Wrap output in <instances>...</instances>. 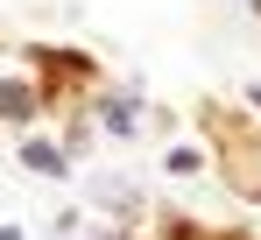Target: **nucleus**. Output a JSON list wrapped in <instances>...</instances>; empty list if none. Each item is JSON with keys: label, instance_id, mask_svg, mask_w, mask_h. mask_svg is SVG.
I'll return each instance as SVG.
<instances>
[{"label": "nucleus", "instance_id": "1", "mask_svg": "<svg viewBox=\"0 0 261 240\" xmlns=\"http://www.w3.org/2000/svg\"><path fill=\"white\" fill-rule=\"evenodd\" d=\"M36 106H43V92L21 78H0V120H36Z\"/></svg>", "mask_w": 261, "mask_h": 240}, {"label": "nucleus", "instance_id": "2", "mask_svg": "<svg viewBox=\"0 0 261 240\" xmlns=\"http://www.w3.org/2000/svg\"><path fill=\"white\" fill-rule=\"evenodd\" d=\"M99 120H106V134H134V127H141L134 92H106V99H99Z\"/></svg>", "mask_w": 261, "mask_h": 240}, {"label": "nucleus", "instance_id": "3", "mask_svg": "<svg viewBox=\"0 0 261 240\" xmlns=\"http://www.w3.org/2000/svg\"><path fill=\"white\" fill-rule=\"evenodd\" d=\"M21 170H36V177H71V156H64L57 141H21Z\"/></svg>", "mask_w": 261, "mask_h": 240}, {"label": "nucleus", "instance_id": "4", "mask_svg": "<svg viewBox=\"0 0 261 240\" xmlns=\"http://www.w3.org/2000/svg\"><path fill=\"white\" fill-rule=\"evenodd\" d=\"M92 198H99V205H113L120 219L134 212V191H127V184H113V177H92Z\"/></svg>", "mask_w": 261, "mask_h": 240}, {"label": "nucleus", "instance_id": "5", "mask_svg": "<svg viewBox=\"0 0 261 240\" xmlns=\"http://www.w3.org/2000/svg\"><path fill=\"white\" fill-rule=\"evenodd\" d=\"M198 162H205L198 149H170V177H198Z\"/></svg>", "mask_w": 261, "mask_h": 240}, {"label": "nucleus", "instance_id": "6", "mask_svg": "<svg viewBox=\"0 0 261 240\" xmlns=\"http://www.w3.org/2000/svg\"><path fill=\"white\" fill-rule=\"evenodd\" d=\"M176 240H219V233H198V226H184V233H176Z\"/></svg>", "mask_w": 261, "mask_h": 240}, {"label": "nucleus", "instance_id": "7", "mask_svg": "<svg viewBox=\"0 0 261 240\" xmlns=\"http://www.w3.org/2000/svg\"><path fill=\"white\" fill-rule=\"evenodd\" d=\"M0 240H29V233H21V226H0Z\"/></svg>", "mask_w": 261, "mask_h": 240}, {"label": "nucleus", "instance_id": "8", "mask_svg": "<svg viewBox=\"0 0 261 240\" xmlns=\"http://www.w3.org/2000/svg\"><path fill=\"white\" fill-rule=\"evenodd\" d=\"M247 99H254V113H261V85H247Z\"/></svg>", "mask_w": 261, "mask_h": 240}, {"label": "nucleus", "instance_id": "9", "mask_svg": "<svg viewBox=\"0 0 261 240\" xmlns=\"http://www.w3.org/2000/svg\"><path fill=\"white\" fill-rule=\"evenodd\" d=\"M92 240H127V233H92Z\"/></svg>", "mask_w": 261, "mask_h": 240}, {"label": "nucleus", "instance_id": "10", "mask_svg": "<svg viewBox=\"0 0 261 240\" xmlns=\"http://www.w3.org/2000/svg\"><path fill=\"white\" fill-rule=\"evenodd\" d=\"M247 7H261V0H247Z\"/></svg>", "mask_w": 261, "mask_h": 240}]
</instances>
